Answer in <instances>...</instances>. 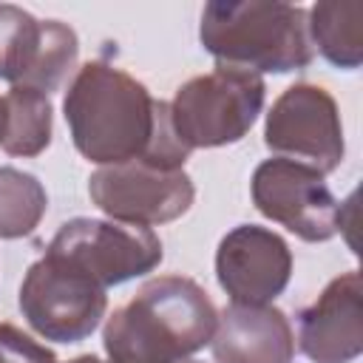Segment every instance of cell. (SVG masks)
I'll return each mask as SVG.
<instances>
[{"label":"cell","instance_id":"cell-1","mask_svg":"<svg viewBox=\"0 0 363 363\" xmlns=\"http://www.w3.org/2000/svg\"><path fill=\"white\" fill-rule=\"evenodd\" d=\"M62 113L74 147L94 164L147 159L184 167L190 156L173 133L170 102L153 99L136 77L105 60H91L74 74Z\"/></svg>","mask_w":363,"mask_h":363},{"label":"cell","instance_id":"cell-2","mask_svg":"<svg viewBox=\"0 0 363 363\" xmlns=\"http://www.w3.org/2000/svg\"><path fill=\"white\" fill-rule=\"evenodd\" d=\"M218 309L210 295L184 275L147 281L105 320L102 346L108 363H199L210 346Z\"/></svg>","mask_w":363,"mask_h":363},{"label":"cell","instance_id":"cell-3","mask_svg":"<svg viewBox=\"0 0 363 363\" xmlns=\"http://www.w3.org/2000/svg\"><path fill=\"white\" fill-rule=\"evenodd\" d=\"M199 40L218 65L252 74H289L312 62L306 11L278 0H213L201 11Z\"/></svg>","mask_w":363,"mask_h":363},{"label":"cell","instance_id":"cell-4","mask_svg":"<svg viewBox=\"0 0 363 363\" xmlns=\"http://www.w3.org/2000/svg\"><path fill=\"white\" fill-rule=\"evenodd\" d=\"M264 77L230 65L193 77L176 88L170 102V125L187 147H221L241 142L264 111Z\"/></svg>","mask_w":363,"mask_h":363},{"label":"cell","instance_id":"cell-5","mask_svg":"<svg viewBox=\"0 0 363 363\" xmlns=\"http://www.w3.org/2000/svg\"><path fill=\"white\" fill-rule=\"evenodd\" d=\"M105 309L108 289L51 252L37 258L23 275L20 312L28 326L45 340H85L102 323Z\"/></svg>","mask_w":363,"mask_h":363},{"label":"cell","instance_id":"cell-6","mask_svg":"<svg viewBox=\"0 0 363 363\" xmlns=\"http://www.w3.org/2000/svg\"><path fill=\"white\" fill-rule=\"evenodd\" d=\"M45 252L68 261L71 267L94 278L102 289L147 275L164 258L162 241L150 227L82 216L65 221Z\"/></svg>","mask_w":363,"mask_h":363},{"label":"cell","instance_id":"cell-7","mask_svg":"<svg viewBox=\"0 0 363 363\" xmlns=\"http://www.w3.org/2000/svg\"><path fill=\"white\" fill-rule=\"evenodd\" d=\"M88 196L111 221L156 227L184 216L196 199V187L184 167L133 159L94 170Z\"/></svg>","mask_w":363,"mask_h":363},{"label":"cell","instance_id":"cell-8","mask_svg":"<svg viewBox=\"0 0 363 363\" xmlns=\"http://www.w3.org/2000/svg\"><path fill=\"white\" fill-rule=\"evenodd\" d=\"M252 204L269 221L286 227L309 244L337 235L343 207L332 196L323 173L292 159H264L250 182Z\"/></svg>","mask_w":363,"mask_h":363},{"label":"cell","instance_id":"cell-9","mask_svg":"<svg viewBox=\"0 0 363 363\" xmlns=\"http://www.w3.org/2000/svg\"><path fill=\"white\" fill-rule=\"evenodd\" d=\"M264 145L281 159H292L332 173L340 167L346 142L335 96L312 82L289 85L267 111Z\"/></svg>","mask_w":363,"mask_h":363},{"label":"cell","instance_id":"cell-10","mask_svg":"<svg viewBox=\"0 0 363 363\" xmlns=\"http://www.w3.org/2000/svg\"><path fill=\"white\" fill-rule=\"evenodd\" d=\"M77 57L79 40L71 26L0 3V79L51 94L62 88Z\"/></svg>","mask_w":363,"mask_h":363},{"label":"cell","instance_id":"cell-11","mask_svg":"<svg viewBox=\"0 0 363 363\" xmlns=\"http://www.w3.org/2000/svg\"><path fill=\"white\" fill-rule=\"evenodd\" d=\"M216 278L233 303H272L292 278L289 244L269 227L238 224L218 241Z\"/></svg>","mask_w":363,"mask_h":363},{"label":"cell","instance_id":"cell-12","mask_svg":"<svg viewBox=\"0 0 363 363\" xmlns=\"http://www.w3.org/2000/svg\"><path fill=\"white\" fill-rule=\"evenodd\" d=\"M298 349L312 363H352L363 352V281L357 269L332 278L298 312Z\"/></svg>","mask_w":363,"mask_h":363},{"label":"cell","instance_id":"cell-13","mask_svg":"<svg viewBox=\"0 0 363 363\" xmlns=\"http://www.w3.org/2000/svg\"><path fill=\"white\" fill-rule=\"evenodd\" d=\"M210 349L216 363H292L295 332L272 303H230L218 312Z\"/></svg>","mask_w":363,"mask_h":363},{"label":"cell","instance_id":"cell-14","mask_svg":"<svg viewBox=\"0 0 363 363\" xmlns=\"http://www.w3.org/2000/svg\"><path fill=\"white\" fill-rule=\"evenodd\" d=\"M309 40L335 68L354 71L363 62V3L320 0L306 14Z\"/></svg>","mask_w":363,"mask_h":363},{"label":"cell","instance_id":"cell-15","mask_svg":"<svg viewBox=\"0 0 363 363\" xmlns=\"http://www.w3.org/2000/svg\"><path fill=\"white\" fill-rule=\"evenodd\" d=\"M6 102V130L0 147L9 156H40L51 145V99L43 91L11 85L3 96Z\"/></svg>","mask_w":363,"mask_h":363},{"label":"cell","instance_id":"cell-16","mask_svg":"<svg viewBox=\"0 0 363 363\" xmlns=\"http://www.w3.org/2000/svg\"><path fill=\"white\" fill-rule=\"evenodd\" d=\"M45 210L48 196L37 176L17 167H0V238L11 241L31 235Z\"/></svg>","mask_w":363,"mask_h":363},{"label":"cell","instance_id":"cell-17","mask_svg":"<svg viewBox=\"0 0 363 363\" xmlns=\"http://www.w3.org/2000/svg\"><path fill=\"white\" fill-rule=\"evenodd\" d=\"M0 363H60L57 354L37 343L14 323H0Z\"/></svg>","mask_w":363,"mask_h":363},{"label":"cell","instance_id":"cell-18","mask_svg":"<svg viewBox=\"0 0 363 363\" xmlns=\"http://www.w3.org/2000/svg\"><path fill=\"white\" fill-rule=\"evenodd\" d=\"M68 363H102L96 354H79V357H74V360H68Z\"/></svg>","mask_w":363,"mask_h":363},{"label":"cell","instance_id":"cell-19","mask_svg":"<svg viewBox=\"0 0 363 363\" xmlns=\"http://www.w3.org/2000/svg\"><path fill=\"white\" fill-rule=\"evenodd\" d=\"M3 130H6V102L0 96V142H3Z\"/></svg>","mask_w":363,"mask_h":363}]
</instances>
